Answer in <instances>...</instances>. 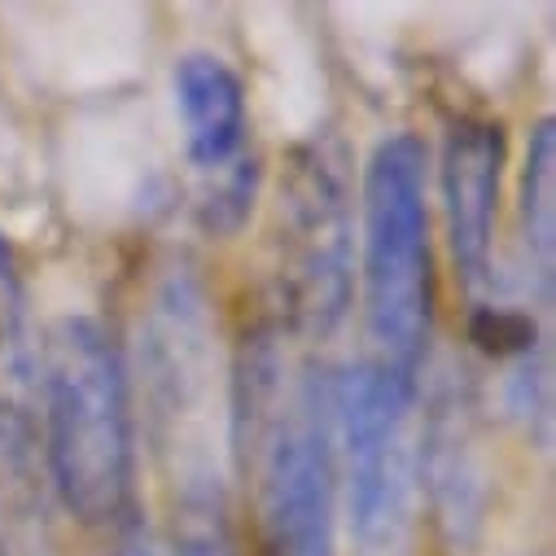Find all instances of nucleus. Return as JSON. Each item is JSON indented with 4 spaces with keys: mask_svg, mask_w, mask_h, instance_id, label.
<instances>
[{
    "mask_svg": "<svg viewBox=\"0 0 556 556\" xmlns=\"http://www.w3.org/2000/svg\"><path fill=\"white\" fill-rule=\"evenodd\" d=\"M338 500L355 556H412L421 508L416 381L372 359L329 377Z\"/></svg>",
    "mask_w": 556,
    "mask_h": 556,
    "instance_id": "obj_5",
    "label": "nucleus"
},
{
    "mask_svg": "<svg viewBox=\"0 0 556 556\" xmlns=\"http://www.w3.org/2000/svg\"><path fill=\"white\" fill-rule=\"evenodd\" d=\"M232 443L250 452L258 556H338V469L329 377L286 381V359L254 338L232 386Z\"/></svg>",
    "mask_w": 556,
    "mask_h": 556,
    "instance_id": "obj_1",
    "label": "nucleus"
},
{
    "mask_svg": "<svg viewBox=\"0 0 556 556\" xmlns=\"http://www.w3.org/2000/svg\"><path fill=\"white\" fill-rule=\"evenodd\" d=\"M517 211H521V245L530 254V271L543 281V294H552V267H556V123L552 118H539L530 127Z\"/></svg>",
    "mask_w": 556,
    "mask_h": 556,
    "instance_id": "obj_11",
    "label": "nucleus"
},
{
    "mask_svg": "<svg viewBox=\"0 0 556 556\" xmlns=\"http://www.w3.org/2000/svg\"><path fill=\"white\" fill-rule=\"evenodd\" d=\"M10 276H14V254H10V241H5V232H0V290L10 286Z\"/></svg>",
    "mask_w": 556,
    "mask_h": 556,
    "instance_id": "obj_16",
    "label": "nucleus"
},
{
    "mask_svg": "<svg viewBox=\"0 0 556 556\" xmlns=\"http://www.w3.org/2000/svg\"><path fill=\"white\" fill-rule=\"evenodd\" d=\"M504 127L491 118H460L443 146V215L447 241L465 286L491 281L495 219H500V180H504Z\"/></svg>",
    "mask_w": 556,
    "mask_h": 556,
    "instance_id": "obj_7",
    "label": "nucleus"
},
{
    "mask_svg": "<svg viewBox=\"0 0 556 556\" xmlns=\"http://www.w3.org/2000/svg\"><path fill=\"white\" fill-rule=\"evenodd\" d=\"M105 556H154V539L146 534V526L141 521H118V539H114V547L105 552Z\"/></svg>",
    "mask_w": 556,
    "mask_h": 556,
    "instance_id": "obj_15",
    "label": "nucleus"
},
{
    "mask_svg": "<svg viewBox=\"0 0 556 556\" xmlns=\"http://www.w3.org/2000/svg\"><path fill=\"white\" fill-rule=\"evenodd\" d=\"M473 342L486 351V355H530L534 351V325L526 316H513V312H495V307H482L473 316Z\"/></svg>",
    "mask_w": 556,
    "mask_h": 556,
    "instance_id": "obj_14",
    "label": "nucleus"
},
{
    "mask_svg": "<svg viewBox=\"0 0 556 556\" xmlns=\"http://www.w3.org/2000/svg\"><path fill=\"white\" fill-rule=\"evenodd\" d=\"M53 500L40 430L0 399V556H58Z\"/></svg>",
    "mask_w": 556,
    "mask_h": 556,
    "instance_id": "obj_9",
    "label": "nucleus"
},
{
    "mask_svg": "<svg viewBox=\"0 0 556 556\" xmlns=\"http://www.w3.org/2000/svg\"><path fill=\"white\" fill-rule=\"evenodd\" d=\"M45 465L58 504L84 526H118L131 500L127 368L92 316H62L45 342Z\"/></svg>",
    "mask_w": 556,
    "mask_h": 556,
    "instance_id": "obj_2",
    "label": "nucleus"
},
{
    "mask_svg": "<svg viewBox=\"0 0 556 556\" xmlns=\"http://www.w3.org/2000/svg\"><path fill=\"white\" fill-rule=\"evenodd\" d=\"M430 491L434 521L465 547L486 513V456L478 443L473 399L465 386L443 381L421 421V495Z\"/></svg>",
    "mask_w": 556,
    "mask_h": 556,
    "instance_id": "obj_8",
    "label": "nucleus"
},
{
    "mask_svg": "<svg viewBox=\"0 0 556 556\" xmlns=\"http://www.w3.org/2000/svg\"><path fill=\"white\" fill-rule=\"evenodd\" d=\"M176 110L185 123V150L189 163L206 176L241 163L245 146V88L237 71L219 53H185L176 62Z\"/></svg>",
    "mask_w": 556,
    "mask_h": 556,
    "instance_id": "obj_10",
    "label": "nucleus"
},
{
    "mask_svg": "<svg viewBox=\"0 0 556 556\" xmlns=\"http://www.w3.org/2000/svg\"><path fill=\"white\" fill-rule=\"evenodd\" d=\"M141 381L154 447L176 500H224V447L232 426L215 312L189 267H172L141 316Z\"/></svg>",
    "mask_w": 556,
    "mask_h": 556,
    "instance_id": "obj_3",
    "label": "nucleus"
},
{
    "mask_svg": "<svg viewBox=\"0 0 556 556\" xmlns=\"http://www.w3.org/2000/svg\"><path fill=\"white\" fill-rule=\"evenodd\" d=\"M154 556H237L224 500H176L167 539Z\"/></svg>",
    "mask_w": 556,
    "mask_h": 556,
    "instance_id": "obj_12",
    "label": "nucleus"
},
{
    "mask_svg": "<svg viewBox=\"0 0 556 556\" xmlns=\"http://www.w3.org/2000/svg\"><path fill=\"white\" fill-rule=\"evenodd\" d=\"M215 189L202 198V224L215 228V232H228L237 228L245 215H250V202H254V163H232L224 172L211 176Z\"/></svg>",
    "mask_w": 556,
    "mask_h": 556,
    "instance_id": "obj_13",
    "label": "nucleus"
},
{
    "mask_svg": "<svg viewBox=\"0 0 556 556\" xmlns=\"http://www.w3.org/2000/svg\"><path fill=\"white\" fill-rule=\"evenodd\" d=\"M430 150L416 131H394L368 154L359 215H364V329L372 364L412 377L421 372L434 276H430Z\"/></svg>",
    "mask_w": 556,
    "mask_h": 556,
    "instance_id": "obj_4",
    "label": "nucleus"
},
{
    "mask_svg": "<svg viewBox=\"0 0 556 556\" xmlns=\"http://www.w3.org/2000/svg\"><path fill=\"white\" fill-rule=\"evenodd\" d=\"M290 312L303 329L329 333L351 303V198L342 167L320 150H303L286 185Z\"/></svg>",
    "mask_w": 556,
    "mask_h": 556,
    "instance_id": "obj_6",
    "label": "nucleus"
}]
</instances>
